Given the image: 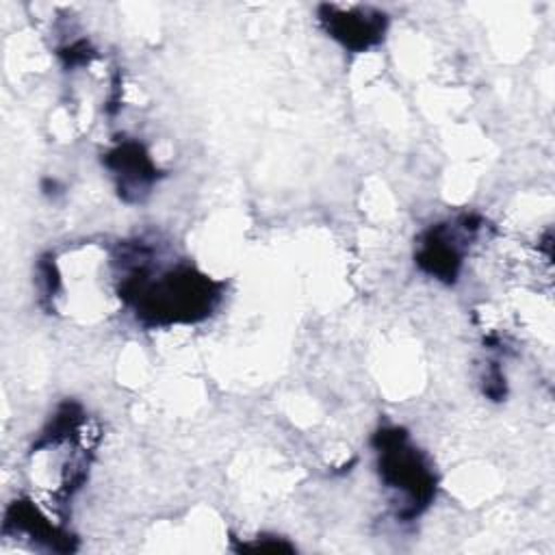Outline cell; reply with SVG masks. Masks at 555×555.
Returning <instances> with one entry per match:
<instances>
[{
	"mask_svg": "<svg viewBox=\"0 0 555 555\" xmlns=\"http://www.w3.org/2000/svg\"><path fill=\"white\" fill-rule=\"evenodd\" d=\"M108 167L119 178V191H143L156 180V167L150 160L147 152L139 143H121L106 156Z\"/></svg>",
	"mask_w": 555,
	"mask_h": 555,
	"instance_id": "cell-4",
	"label": "cell"
},
{
	"mask_svg": "<svg viewBox=\"0 0 555 555\" xmlns=\"http://www.w3.org/2000/svg\"><path fill=\"white\" fill-rule=\"evenodd\" d=\"M377 453L386 486L408 499L405 516H416L434 496L431 470L416 449L408 444V436L401 429H382L377 434Z\"/></svg>",
	"mask_w": 555,
	"mask_h": 555,
	"instance_id": "cell-2",
	"label": "cell"
},
{
	"mask_svg": "<svg viewBox=\"0 0 555 555\" xmlns=\"http://www.w3.org/2000/svg\"><path fill=\"white\" fill-rule=\"evenodd\" d=\"M150 249L134 243L128 247V267L121 282V297L134 306L137 317L152 325L204 319L219 301V284L193 267L165 269L154 275L145 262Z\"/></svg>",
	"mask_w": 555,
	"mask_h": 555,
	"instance_id": "cell-1",
	"label": "cell"
},
{
	"mask_svg": "<svg viewBox=\"0 0 555 555\" xmlns=\"http://www.w3.org/2000/svg\"><path fill=\"white\" fill-rule=\"evenodd\" d=\"M416 260L427 273L451 282L457 275L462 256L453 238H449V232L444 228H436L427 234Z\"/></svg>",
	"mask_w": 555,
	"mask_h": 555,
	"instance_id": "cell-5",
	"label": "cell"
},
{
	"mask_svg": "<svg viewBox=\"0 0 555 555\" xmlns=\"http://www.w3.org/2000/svg\"><path fill=\"white\" fill-rule=\"evenodd\" d=\"M323 11L325 15H321V20L327 33L349 50H366L384 37L386 15L379 11H340L336 7H323Z\"/></svg>",
	"mask_w": 555,
	"mask_h": 555,
	"instance_id": "cell-3",
	"label": "cell"
}]
</instances>
